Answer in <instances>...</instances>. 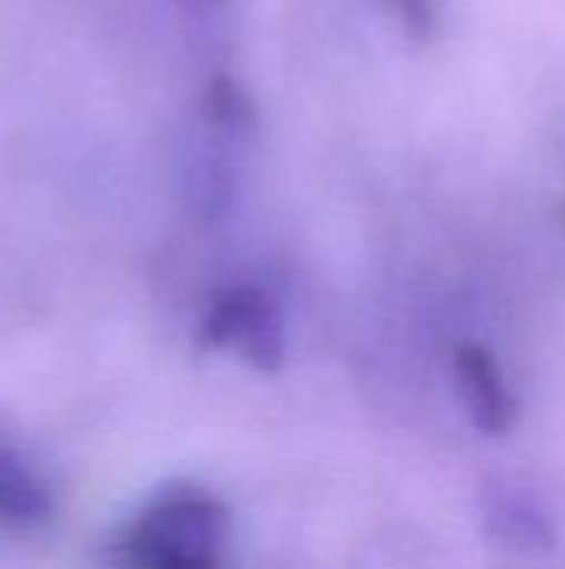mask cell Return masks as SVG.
I'll return each mask as SVG.
<instances>
[{
    "instance_id": "cell-6",
    "label": "cell",
    "mask_w": 565,
    "mask_h": 569,
    "mask_svg": "<svg viewBox=\"0 0 565 569\" xmlns=\"http://www.w3.org/2000/svg\"><path fill=\"white\" fill-rule=\"evenodd\" d=\"M383 7L413 40H426L436 30V0H383Z\"/></svg>"
},
{
    "instance_id": "cell-4",
    "label": "cell",
    "mask_w": 565,
    "mask_h": 569,
    "mask_svg": "<svg viewBox=\"0 0 565 569\" xmlns=\"http://www.w3.org/2000/svg\"><path fill=\"white\" fill-rule=\"evenodd\" d=\"M483 523L500 547L529 557H543L556 550L559 540L549 507L529 487H516V483H493L483 493Z\"/></svg>"
},
{
    "instance_id": "cell-3",
    "label": "cell",
    "mask_w": 565,
    "mask_h": 569,
    "mask_svg": "<svg viewBox=\"0 0 565 569\" xmlns=\"http://www.w3.org/2000/svg\"><path fill=\"white\" fill-rule=\"evenodd\" d=\"M453 373L473 427L483 437H506L519 420V400L509 390L493 350L483 343H460L453 353Z\"/></svg>"
},
{
    "instance_id": "cell-7",
    "label": "cell",
    "mask_w": 565,
    "mask_h": 569,
    "mask_svg": "<svg viewBox=\"0 0 565 569\" xmlns=\"http://www.w3.org/2000/svg\"><path fill=\"white\" fill-rule=\"evenodd\" d=\"M563 227H565V203H563Z\"/></svg>"
},
{
    "instance_id": "cell-1",
    "label": "cell",
    "mask_w": 565,
    "mask_h": 569,
    "mask_svg": "<svg viewBox=\"0 0 565 569\" xmlns=\"http://www.w3.org/2000/svg\"><path fill=\"white\" fill-rule=\"evenodd\" d=\"M226 510L200 490L153 500L123 537L127 569H216L226 540Z\"/></svg>"
},
{
    "instance_id": "cell-5",
    "label": "cell",
    "mask_w": 565,
    "mask_h": 569,
    "mask_svg": "<svg viewBox=\"0 0 565 569\" xmlns=\"http://www.w3.org/2000/svg\"><path fill=\"white\" fill-rule=\"evenodd\" d=\"M53 503L43 480L13 450L0 447V520L13 527H33L50 517Z\"/></svg>"
},
{
    "instance_id": "cell-2",
    "label": "cell",
    "mask_w": 565,
    "mask_h": 569,
    "mask_svg": "<svg viewBox=\"0 0 565 569\" xmlns=\"http://www.w3.org/2000/svg\"><path fill=\"white\" fill-rule=\"evenodd\" d=\"M200 343L203 350H230L260 370H276L286 353L283 317L263 290L236 287L210 307Z\"/></svg>"
}]
</instances>
